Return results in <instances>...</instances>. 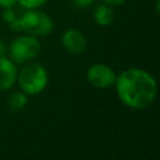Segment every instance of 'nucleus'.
Here are the masks:
<instances>
[{"label": "nucleus", "instance_id": "8", "mask_svg": "<svg viewBox=\"0 0 160 160\" xmlns=\"http://www.w3.org/2000/svg\"><path fill=\"white\" fill-rule=\"evenodd\" d=\"M92 18L94 21L99 25V26H109L110 24H112L114 21V10L110 5L102 2L95 6L94 11H92Z\"/></svg>", "mask_w": 160, "mask_h": 160}, {"label": "nucleus", "instance_id": "14", "mask_svg": "<svg viewBox=\"0 0 160 160\" xmlns=\"http://www.w3.org/2000/svg\"><path fill=\"white\" fill-rule=\"evenodd\" d=\"M101 1L108 4V5H110V6H119V5L124 4L126 0H101Z\"/></svg>", "mask_w": 160, "mask_h": 160}, {"label": "nucleus", "instance_id": "5", "mask_svg": "<svg viewBox=\"0 0 160 160\" xmlns=\"http://www.w3.org/2000/svg\"><path fill=\"white\" fill-rule=\"evenodd\" d=\"M86 80L90 85L98 89H106L115 84V71L105 64H92L86 70Z\"/></svg>", "mask_w": 160, "mask_h": 160}, {"label": "nucleus", "instance_id": "10", "mask_svg": "<svg viewBox=\"0 0 160 160\" xmlns=\"http://www.w3.org/2000/svg\"><path fill=\"white\" fill-rule=\"evenodd\" d=\"M48 0H18V4L22 9H39L46 4Z\"/></svg>", "mask_w": 160, "mask_h": 160}, {"label": "nucleus", "instance_id": "2", "mask_svg": "<svg viewBox=\"0 0 160 160\" xmlns=\"http://www.w3.org/2000/svg\"><path fill=\"white\" fill-rule=\"evenodd\" d=\"M12 31H24L34 36H46L54 29L52 19L44 11L38 9H25L10 25Z\"/></svg>", "mask_w": 160, "mask_h": 160}, {"label": "nucleus", "instance_id": "1", "mask_svg": "<svg viewBox=\"0 0 160 160\" xmlns=\"http://www.w3.org/2000/svg\"><path fill=\"white\" fill-rule=\"evenodd\" d=\"M115 89L120 101L134 110H141L152 104L158 94L155 78L146 70L130 68L115 80Z\"/></svg>", "mask_w": 160, "mask_h": 160}, {"label": "nucleus", "instance_id": "7", "mask_svg": "<svg viewBox=\"0 0 160 160\" xmlns=\"http://www.w3.org/2000/svg\"><path fill=\"white\" fill-rule=\"evenodd\" d=\"M18 78V69L16 64L10 59L0 56V90L6 91L14 86Z\"/></svg>", "mask_w": 160, "mask_h": 160}, {"label": "nucleus", "instance_id": "4", "mask_svg": "<svg viewBox=\"0 0 160 160\" xmlns=\"http://www.w3.org/2000/svg\"><path fill=\"white\" fill-rule=\"evenodd\" d=\"M40 50H41V45L40 41L38 40V36L30 34H25L14 39L9 46L10 59L15 64L29 62L40 54Z\"/></svg>", "mask_w": 160, "mask_h": 160}, {"label": "nucleus", "instance_id": "6", "mask_svg": "<svg viewBox=\"0 0 160 160\" xmlns=\"http://www.w3.org/2000/svg\"><path fill=\"white\" fill-rule=\"evenodd\" d=\"M61 44L70 54H81L88 46V40L80 30L68 29L61 35Z\"/></svg>", "mask_w": 160, "mask_h": 160}, {"label": "nucleus", "instance_id": "15", "mask_svg": "<svg viewBox=\"0 0 160 160\" xmlns=\"http://www.w3.org/2000/svg\"><path fill=\"white\" fill-rule=\"evenodd\" d=\"M5 52H6V46H5L4 41L0 39V56H4Z\"/></svg>", "mask_w": 160, "mask_h": 160}, {"label": "nucleus", "instance_id": "9", "mask_svg": "<svg viewBox=\"0 0 160 160\" xmlns=\"http://www.w3.org/2000/svg\"><path fill=\"white\" fill-rule=\"evenodd\" d=\"M8 108L12 111V112H18L21 111L26 105H28V95L25 92L20 91H12L9 98H8Z\"/></svg>", "mask_w": 160, "mask_h": 160}, {"label": "nucleus", "instance_id": "13", "mask_svg": "<svg viewBox=\"0 0 160 160\" xmlns=\"http://www.w3.org/2000/svg\"><path fill=\"white\" fill-rule=\"evenodd\" d=\"M18 4V0H0V8L6 9V8H14Z\"/></svg>", "mask_w": 160, "mask_h": 160}, {"label": "nucleus", "instance_id": "11", "mask_svg": "<svg viewBox=\"0 0 160 160\" xmlns=\"http://www.w3.org/2000/svg\"><path fill=\"white\" fill-rule=\"evenodd\" d=\"M16 18H18V15H16V12L12 10V8H6V9H4V11H2V19H4V21H5L9 26L16 20Z\"/></svg>", "mask_w": 160, "mask_h": 160}, {"label": "nucleus", "instance_id": "3", "mask_svg": "<svg viewBox=\"0 0 160 160\" xmlns=\"http://www.w3.org/2000/svg\"><path fill=\"white\" fill-rule=\"evenodd\" d=\"M16 81L22 92L28 96H34L45 90L49 82V74L44 65L29 61L18 71Z\"/></svg>", "mask_w": 160, "mask_h": 160}, {"label": "nucleus", "instance_id": "12", "mask_svg": "<svg viewBox=\"0 0 160 160\" xmlns=\"http://www.w3.org/2000/svg\"><path fill=\"white\" fill-rule=\"evenodd\" d=\"M95 0H72V4L78 9H86L94 4Z\"/></svg>", "mask_w": 160, "mask_h": 160}]
</instances>
